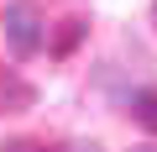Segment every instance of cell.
Instances as JSON below:
<instances>
[{"label": "cell", "instance_id": "obj_1", "mask_svg": "<svg viewBox=\"0 0 157 152\" xmlns=\"http://www.w3.org/2000/svg\"><path fill=\"white\" fill-rule=\"evenodd\" d=\"M6 42H11V53H16V58L42 53L47 26H42V11L32 6V0H11V6H6Z\"/></svg>", "mask_w": 157, "mask_h": 152}, {"label": "cell", "instance_id": "obj_2", "mask_svg": "<svg viewBox=\"0 0 157 152\" xmlns=\"http://www.w3.org/2000/svg\"><path fill=\"white\" fill-rule=\"evenodd\" d=\"M37 105V89L26 79H16L11 68H0V115H16V110H32Z\"/></svg>", "mask_w": 157, "mask_h": 152}, {"label": "cell", "instance_id": "obj_3", "mask_svg": "<svg viewBox=\"0 0 157 152\" xmlns=\"http://www.w3.org/2000/svg\"><path fill=\"white\" fill-rule=\"evenodd\" d=\"M131 115H136V126L157 131V89H136L131 95Z\"/></svg>", "mask_w": 157, "mask_h": 152}, {"label": "cell", "instance_id": "obj_4", "mask_svg": "<svg viewBox=\"0 0 157 152\" xmlns=\"http://www.w3.org/2000/svg\"><path fill=\"white\" fill-rule=\"evenodd\" d=\"M78 37H84V21H63V37H58V53H68Z\"/></svg>", "mask_w": 157, "mask_h": 152}, {"label": "cell", "instance_id": "obj_5", "mask_svg": "<svg viewBox=\"0 0 157 152\" xmlns=\"http://www.w3.org/2000/svg\"><path fill=\"white\" fill-rule=\"evenodd\" d=\"M0 152H47V147H37V142H6Z\"/></svg>", "mask_w": 157, "mask_h": 152}, {"label": "cell", "instance_id": "obj_6", "mask_svg": "<svg viewBox=\"0 0 157 152\" xmlns=\"http://www.w3.org/2000/svg\"><path fill=\"white\" fill-rule=\"evenodd\" d=\"M63 152H100V147H94V142H68Z\"/></svg>", "mask_w": 157, "mask_h": 152}, {"label": "cell", "instance_id": "obj_7", "mask_svg": "<svg viewBox=\"0 0 157 152\" xmlns=\"http://www.w3.org/2000/svg\"><path fill=\"white\" fill-rule=\"evenodd\" d=\"M131 152H157V147H131Z\"/></svg>", "mask_w": 157, "mask_h": 152}]
</instances>
